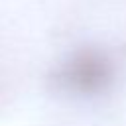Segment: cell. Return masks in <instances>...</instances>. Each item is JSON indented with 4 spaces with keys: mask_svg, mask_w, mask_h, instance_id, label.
I'll list each match as a JSON object with an SVG mask.
<instances>
[{
    "mask_svg": "<svg viewBox=\"0 0 126 126\" xmlns=\"http://www.w3.org/2000/svg\"><path fill=\"white\" fill-rule=\"evenodd\" d=\"M114 79V63L108 53L85 47L73 53L59 71V81L73 93L94 94L104 91Z\"/></svg>",
    "mask_w": 126,
    "mask_h": 126,
    "instance_id": "1",
    "label": "cell"
}]
</instances>
